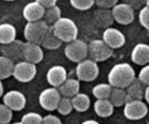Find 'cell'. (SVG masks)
<instances>
[{
  "label": "cell",
  "instance_id": "18",
  "mask_svg": "<svg viewBox=\"0 0 149 124\" xmlns=\"http://www.w3.org/2000/svg\"><path fill=\"white\" fill-rule=\"evenodd\" d=\"M126 88L127 102L132 100H143L144 98L146 86L138 79L135 78Z\"/></svg>",
  "mask_w": 149,
  "mask_h": 124
},
{
  "label": "cell",
  "instance_id": "31",
  "mask_svg": "<svg viewBox=\"0 0 149 124\" xmlns=\"http://www.w3.org/2000/svg\"><path fill=\"white\" fill-rule=\"evenodd\" d=\"M13 110L6 104H0V124H7L13 119Z\"/></svg>",
  "mask_w": 149,
  "mask_h": 124
},
{
  "label": "cell",
  "instance_id": "1",
  "mask_svg": "<svg viewBox=\"0 0 149 124\" xmlns=\"http://www.w3.org/2000/svg\"><path fill=\"white\" fill-rule=\"evenodd\" d=\"M135 79V70L126 62L115 64L108 74L109 83L112 87L126 88Z\"/></svg>",
  "mask_w": 149,
  "mask_h": 124
},
{
  "label": "cell",
  "instance_id": "3",
  "mask_svg": "<svg viewBox=\"0 0 149 124\" xmlns=\"http://www.w3.org/2000/svg\"><path fill=\"white\" fill-rule=\"evenodd\" d=\"M50 26L43 20L27 22L24 27V36L27 42H34L40 45L41 42L47 34Z\"/></svg>",
  "mask_w": 149,
  "mask_h": 124
},
{
  "label": "cell",
  "instance_id": "11",
  "mask_svg": "<svg viewBox=\"0 0 149 124\" xmlns=\"http://www.w3.org/2000/svg\"><path fill=\"white\" fill-rule=\"evenodd\" d=\"M102 39L113 50L122 48L126 42L125 34L119 29L111 26L106 28L103 33Z\"/></svg>",
  "mask_w": 149,
  "mask_h": 124
},
{
  "label": "cell",
  "instance_id": "29",
  "mask_svg": "<svg viewBox=\"0 0 149 124\" xmlns=\"http://www.w3.org/2000/svg\"><path fill=\"white\" fill-rule=\"evenodd\" d=\"M56 109L61 115H64V116L69 115L74 109L72 103H71V98L61 96V99H60L59 102L58 104Z\"/></svg>",
  "mask_w": 149,
  "mask_h": 124
},
{
  "label": "cell",
  "instance_id": "12",
  "mask_svg": "<svg viewBox=\"0 0 149 124\" xmlns=\"http://www.w3.org/2000/svg\"><path fill=\"white\" fill-rule=\"evenodd\" d=\"M3 103L13 111H20L26 106V98L22 92L11 90L3 96Z\"/></svg>",
  "mask_w": 149,
  "mask_h": 124
},
{
  "label": "cell",
  "instance_id": "25",
  "mask_svg": "<svg viewBox=\"0 0 149 124\" xmlns=\"http://www.w3.org/2000/svg\"><path fill=\"white\" fill-rule=\"evenodd\" d=\"M63 42L53 33L52 31V29L49 30V32L47 33L44 39L41 42L40 45L42 48H45L47 50H54L62 45Z\"/></svg>",
  "mask_w": 149,
  "mask_h": 124
},
{
  "label": "cell",
  "instance_id": "39",
  "mask_svg": "<svg viewBox=\"0 0 149 124\" xmlns=\"http://www.w3.org/2000/svg\"><path fill=\"white\" fill-rule=\"evenodd\" d=\"M84 124H98V122L96 121L95 120H93V119H90V120H86L83 122Z\"/></svg>",
  "mask_w": 149,
  "mask_h": 124
},
{
  "label": "cell",
  "instance_id": "8",
  "mask_svg": "<svg viewBox=\"0 0 149 124\" xmlns=\"http://www.w3.org/2000/svg\"><path fill=\"white\" fill-rule=\"evenodd\" d=\"M124 106V115L130 120L143 119L148 112V106L143 100L129 101Z\"/></svg>",
  "mask_w": 149,
  "mask_h": 124
},
{
  "label": "cell",
  "instance_id": "38",
  "mask_svg": "<svg viewBox=\"0 0 149 124\" xmlns=\"http://www.w3.org/2000/svg\"><path fill=\"white\" fill-rule=\"evenodd\" d=\"M144 99H146V102L149 104V85L146 86L145 93H144Z\"/></svg>",
  "mask_w": 149,
  "mask_h": 124
},
{
  "label": "cell",
  "instance_id": "9",
  "mask_svg": "<svg viewBox=\"0 0 149 124\" xmlns=\"http://www.w3.org/2000/svg\"><path fill=\"white\" fill-rule=\"evenodd\" d=\"M61 95L58 88L50 87L42 90L39 96V103L44 109L54 111L56 109Z\"/></svg>",
  "mask_w": 149,
  "mask_h": 124
},
{
  "label": "cell",
  "instance_id": "23",
  "mask_svg": "<svg viewBox=\"0 0 149 124\" xmlns=\"http://www.w3.org/2000/svg\"><path fill=\"white\" fill-rule=\"evenodd\" d=\"M17 31L13 25L8 23L0 24V44H7L16 39Z\"/></svg>",
  "mask_w": 149,
  "mask_h": 124
},
{
  "label": "cell",
  "instance_id": "20",
  "mask_svg": "<svg viewBox=\"0 0 149 124\" xmlns=\"http://www.w3.org/2000/svg\"><path fill=\"white\" fill-rule=\"evenodd\" d=\"M94 110L97 116L108 118L113 113L114 106L109 99H97L94 103Z\"/></svg>",
  "mask_w": 149,
  "mask_h": 124
},
{
  "label": "cell",
  "instance_id": "14",
  "mask_svg": "<svg viewBox=\"0 0 149 124\" xmlns=\"http://www.w3.org/2000/svg\"><path fill=\"white\" fill-rule=\"evenodd\" d=\"M23 58L32 64H37L43 60L44 52L39 44L27 42L24 43Z\"/></svg>",
  "mask_w": 149,
  "mask_h": 124
},
{
  "label": "cell",
  "instance_id": "24",
  "mask_svg": "<svg viewBox=\"0 0 149 124\" xmlns=\"http://www.w3.org/2000/svg\"><path fill=\"white\" fill-rule=\"evenodd\" d=\"M109 99L114 107H120L127 102V93L125 88L117 87L112 88Z\"/></svg>",
  "mask_w": 149,
  "mask_h": 124
},
{
  "label": "cell",
  "instance_id": "6",
  "mask_svg": "<svg viewBox=\"0 0 149 124\" xmlns=\"http://www.w3.org/2000/svg\"><path fill=\"white\" fill-rule=\"evenodd\" d=\"M113 53L111 48L103 39H94L88 45V55L96 62H102L110 58Z\"/></svg>",
  "mask_w": 149,
  "mask_h": 124
},
{
  "label": "cell",
  "instance_id": "40",
  "mask_svg": "<svg viewBox=\"0 0 149 124\" xmlns=\"http://www.w3.org/2000/svg\"><path fill=\"white\" fill-rule=\"evenodd\" d=\"M3 94H4V86H3L1 80H0V99L2 97Z\"/></svg>",
  "mask_w": 149,
  "mask_h": 124
},
{
  "label": "cell",
  "instance_id": "13",
  "mask_svg": "<svg viewBox=\"0 0 149 124\" xmlns=\"http://www.w3.org/2000/svg\"><path fill=\"white\" fill-rule=\"evenodd\" d=\"M24 43L20 39H14L7 44H3L0 47L1 54L13 61H18L23 58Z\"/></svg>",
  "mask_w": 149,
  "mask_h": 124
},
{
  "label": "cell",
  "instance_id": "21",
  "mask_svg": "<svg viewBox=\"0 0 149 124\" xmlns=\"http://www.w3.org/2000/svg\"><path fill=\"white\" fill-rule=\"evenodd\" d=\"M95 21L96 24L102 28H108L113 24V18L111 10L109 9L100 8L94 13Z\"/></svg>",
  "mask_w": 149,
  "mask_h": 124
},
{
  "label": "cell",
  "instance_id": "10",
  "mask_svg": "<svg viewBox=\"0 0 149 124\" xmlns=\"http://www.w3.org/2000/svg\"><path fill=\"white\" fill-rule=\"evenodd\" d=\"M114 21L122 25H128L135 19V11L130 4L127 3L116 4L111 8Z\"/></svg>",
  "mask_w": 149,
  "mask_h": 124
},
{
  "label": "cell",
  "instance_id": "37",
  "mask_svg": "<svg viewBox=\"0 0 149 124\" xmlns=\"http://www.w3.org/2000/svg\"><path fill=\"white\" fill-rule=\"evenodd\" d=\"M36 1L39 2L41 5L43 6L45 9L56 5L58 2V0H36Z\"/></svg>",
  "mask_w": 149,
  "mask_h": 124
},
{
  "label": "cell",
  "instance_id": "34",
  "mask_svg": "<svg viewBox=\"0 0 149 124\" xmlns=\"http://www.w3.org/2000/svg\"><path fill=\"white\" fill-rule=\"evenodd\" d=\"M138 80L145 86L149 85V64H146L140 70L138 74Z\"/></svg>",
  "mask_w": 149,
  "mask_h": 124
},
{
  "label": "cell",
  "instance_id": "19",
  "mask_svg": "<svg viewBox=\"0 0 149 124\" xmlns=\"http://www.w3.org/2000/svg\"><path fill=\"white\" fill-rule=\"evenodd\" d=\"M61 96L72 98L80 90V83L78 79L67 78L58 87Z\"/></svg>",
  "mask_w": 149,
  "mask_h": 124
},
{
  "label": "cell",
  "instance_id": "41",
  "mask_svg": "<svg viewBox=\"0 0 149 124\" xmlns=\"http://www.w3.org/2000/svg\"><path fill=\"white\" fill-rule=\"evenodd\" d=\"M4 1H15V0H4Z\"/></svg>",
  "mask_w": 149,
  "mask_h": 124
},
{
  "label": "cell",
  "instance_id": "32",
  "mask_svg": "<svg viewBox=\"0 0 149 124\" xmlns=\"http://www.w3.org/2000/svg\"><path fill=\"white\" fill-rule=\"evenodd\" d=\"M71 6L80 11L88 10L95 4L94 0H69Z\"/></svg>",
  "mask_w": 149,
  "mask_h": 124
},
{
  "label": "cell",
  "instance_id": "15",
  "mask_svg": "<svg viewBox=\"0 0 149 124\" xmlns=\"http://www.w3.org/2000/svg\"><path fill=\"white\" fill-rule=\"evenodd\" d=\"M46 77L51 86L58 88L67 79V71L63 66L55 65L49 69Z\"/></svg>",
  "mask_w": 149,
  "mask_h": 124
},
{
  "label": "cell",
  "instance_id": "36",
  "mask_svg": "<svg viewBox=\"0 0 149 124\" xmlns=\"http://www.w3.org/2000/svg\"><path fill=\"white\" fill-rule=\"evenodd\" d=\"M42 123L44 124H61V120L58 116L52 114H48L42 117Z\"/></svg>",
  "mask_w": 149,
  "mask_h": 124
},
{
  "label": "cell",
  "instance_id": "26",
  "mask_svg": "<svg viewBox=\"0 0 149 124\" xmlns=\"http://www.w3.org/2000/svg\"><path fill=\"white\" fill-rule=\"evenodd\" d=\"M15 62L10 58L0 55V80H5L13 75Z\"/></svg>",
  "mask_w": 149,
  "mask_h": 124
},
{
  "label": "cell",
  "instance_id": "2",
  "mask_svg": "<svg viewBox=\"0 0 149 124\" xmlns=\"http://www.w3.org/2000/svg\"><path fill=\"white\" fill-rule=\"evenodd\" d=\"M53 33L63 42H69L77 39L78 36V27L75 22L71 18L61 17L52 26Z\"/></svg>",
  "mask_w": 149,
  "mask_h": 124
},
{
  "label": "cell",
  "instance_id": "16",
  "mask_svg": "<svg viewBox=\"0 0 149 124\" xmlns=\"http://www.w3.org/2000/svg\"><path fill=\"white\" fill-rule=\"evenodd\" d=\"M45 8L35 0L26 4L23 10V15L27 22L42 20Z\"/></svg>",
  "mask_w": 149,
  "mask_h": 124
},
{
  "label": "cell",
  "instance_id": "5",
  "mask_svg": "<svg viewBox=\"0 0 149 124\" xmlns=\"http://www.w3.org/2000/svg\"><path fill=\"white\" fill-rule=\"evenodd\" d=\"M77 64L76 74L79 81L92 82L98 77L100 69L96 61L85 58Z\"/></svg>",
  "mask_w": 149,
  "mask_h": 124
},
{
  "label": "cell",
  "instance_id": "30",
  "mask_svg": "<svg viewBox=\"0 0 149 124\" xmlns=\"http://www.w3.org/2000/svg\"><path fill=\"white\" fill-rule=\"evenodd\" d=\"M42 122V116L35 112H29L24 114L20 120V123L40 124Z\"/></svg>",
  "mask_w": 149,
  "mask_h": 124
},
{
  "label": "cell",
  "instance_id": "17",
  "mask_svg": "<svg viewBox=\"0 0 149 124\" xmlns=\"http://www.w3.org/2000/svg\"><path fill=\"white\" fill-rule=\"evenodd\" d=\"M131 60L134 64L144 66L149 63V45L138 43L131 52Z\"/></svg>",
  "mask_w": 149,
  "mask_h": 124
},
{
  "label": "cell",
  "instance_id": "33",
  "mask_svg": "<svg viewBox=\"0 0 149 124\" xmlns=\"http://www.w3.org/2000/svg\"><path fill=\"white\" fill-rule=\"evenodd\" d=\"M138 18L141 26L149 30V4L141 9Z\"/></svg>",
  "mask_w": 149,
  "mask_h": 124
},
{
  "label": "cell",
  "instance_id": "7",
  "mask_svg": "<svg viewBox=\"0 0 149 124\" xmlns=\"http://www.w3.org/2000/svg\"><path fill=\"white\" fill-rule=\"evenodd\" d=\"M36 72V64L25 60L15 64L13 76L20 83H29L34 79Z\"/></svg>",
  "mask_w": 149,
  "mask_h": 124
},
{
  "label": "cell",
  "instance_id": "27",
  "mask_svg": "<svg viewBox=\"0 0 149 124\" xmlns=\"http://www.w3.org/2000/svg\"><path fill=\"white\" fill-rule=\"evenodd\" d=\"M61 18V10L58 6L54 5L52 7L45 9L43 20H45L49 26H52L55 22Z\"/></svg>",
  "mask_w": 149,
  "mask_h": 124
},
{
  "label": "cell",
  "instance_id": "22",
  "mask_svg": "<svg viewBox=\"0 0 149 124\" xmlns=\"http://www.w3.org/2000/svg\"><path fill=\"white\" fill-rule=\"evenodd\" d=\"M73 108L77 112H84L88 110L91 105V101L88 95L84 93H79L71 98Z\"/></svg>",
  "mask_w": 149,
  "mask_h": 124
},
{
  "label": "cell",
  "instance_id": "28",
  "mask_svg": "<svg viewBox=\"0 0 149 124\" xmlns=\"http://www.w3.org/2000/svg\"><path fill=\"white\" fill-rule=\"evenodd\" d=\"M112 88L109 83H99L93 87L92 93L96 99H109Z\"/></svg>",
  "mask_w": 149,
  "mask_h": 124
},
{
  "label": "cell",
  "instance_id": "35",
  "mask_svg": "<svg viewBox=\"0 0 149 124\" xmlns=\"http://www.w3.org/2000/svg\"><path fill=\"white\" fill-rule=\"evenodd\" d=\"M95 4L98 6L100 8L111 9L116 4H117L119 0H94Z\"/></svg>",
  "mask_w": 149,
  "mask_h": 124
},
{
  "label": "cell",
  "instance_id": "4",
  "mask_svg": "<svg viewBox=\"0 0 149 124\" xmlns=\"http://www.w3.org/2000/svg\"><path fill=\"white\" fill-rule=\"evenodd\" d=\"M64 53L68 60L74 63L83 61L88 55V45L81 39H75L68 42Z\"/></svg>",
  "mask_w": 149,
  "mask_h": 124
},
{
  "label": "cell",
  "instance_id": "42",
  "mask_svg": "<svg viewBox=\"0 0 149 124\" xmlns=\"http://www.w3.org/2000/svg\"><path fill=\"white\" fill-rule=\"evenodd\" d=\"M148 2H149V0H148Z\"/></svg>",
  "mask_w": 149,
  "mask_h": 124
}]
</instances>
